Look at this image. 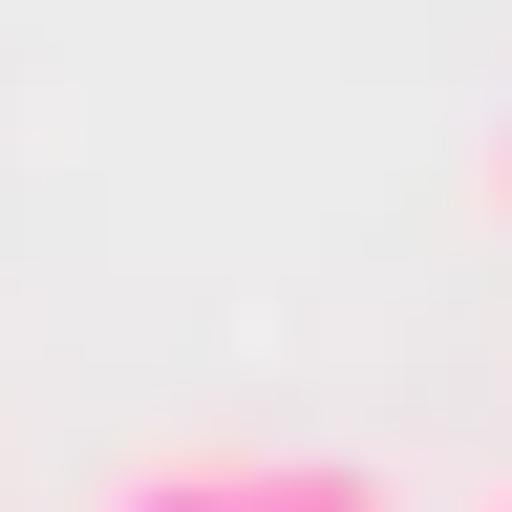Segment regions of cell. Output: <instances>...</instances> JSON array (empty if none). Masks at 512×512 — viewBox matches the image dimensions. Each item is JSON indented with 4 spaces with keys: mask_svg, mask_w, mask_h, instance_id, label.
<instances>
[{
    "mask_svg": "<svg viewBox=\"0 0 512 512\" xmlns=\"http://www.w3.org/2000/svg\"><path fill=\"white\" fill-rule=\"evenodd\" d=\"M107 512H256V448H150Z\"/></svg>",
    "mask_w": 512,
    "mask_h": 512,
    "instance_id": "1",
    "label": "cell"
},
{
    "mask_svg": "<svg viewBox=\"0 0 512 512\" xmlns=\"http://www.w3.org/2000/svg\"><path fill=\"white\" fill-rule=\"evenodd\" d=\"M256 512H384V470H342V448H256Z\"/></svg>",
    "mask_w": 512,
    "mask_h": 512,
    "instance_id": "2",
    "label": "cell"
},
{
    "mask_svg": "<svg viewBox=\"0 0 512 512\" xmlns=\"http://www.w3.org/2000/svg\"><path fill=\"white\" fill-rule=\"evenodd\" d=\"M491 214H512V128H491Z\"/></svg>",
    "mask_w": 512,
    "mask_h": 512,
    "instance_id": "3",
    "label": "cell"
},
{
    "mask_svg": "<svg viewBox=\"0 0 512 512\" xmlns=\"http://www.w3.org/2000/svg\"><path fill=\"white\" fill-rule=\"evenodd\" d=\"M470 512H512V491H470Z\"/></svg>",
    "mask_w": 512,
    "mask_h": 512,
    "instance_id": "4",
    "label": "cell"
}]
</instances>
